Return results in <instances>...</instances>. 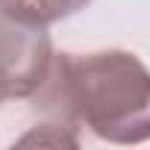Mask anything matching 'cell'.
Here are the masks:
<instances>
[{
	"mask_svg": "<svg viewBox=\"0 0 150 150\" xmlns=\"http://www.w3.org/2000/svg\"><path fill=\"white\" fill-rule=\"evenodd\" d=\"M33 100L59 127H88L112 144L150 141V71L129 50L56 53Z\"/></svg>",
	"mask_w": 150,
	"mask_h": 150,
	"instance_id": "1",
	"label": "cell"
},
{
	"mask_svg": "<svg viewBox=\"0 0 150 150\" xmlns=\"http://www.w3.org/2000/svg\"><path fill=\"white\" fill-rule=\"evenodd\" d=\"M44 30L0 12V80L9 97H33L44 86L56 59Z\"/></svg>",
	"mask_w": 150,
	"mask_h": 150,
	"instance_id": "2",
	"label": "cell"
},
{
	"mask_svg": "<svg viewBox=\"0 0 150 150\" xmlns=\"http://www.w3.org/2000/svg\"><path fill=\"white\" fill-rule=\"evenodd\" d=\"M88 3L91 0H0V12H6L9 18H18L24 24L50 27L62 18L77 15Z\"/></svg>",
	"mask_w": 150,
	"mask_h": 150,
	"instance_id": "3",
	"label": "cell"
},
{
	"mask_svg": "<svg viewBox=\"0 0 150 150\" xmlns=\"http://www.w3.org/2000/svg\"><path fill=\"white\" fill-rule=\"evenodd\" d=\"M6 97H9V91H6V86H3V80H0V103H3Z\"/></svg>",
	"mask_w": 150,
	"mask_h": 150,
	"instance_id": "4",
	"label": "cell"
}]
</instances>
